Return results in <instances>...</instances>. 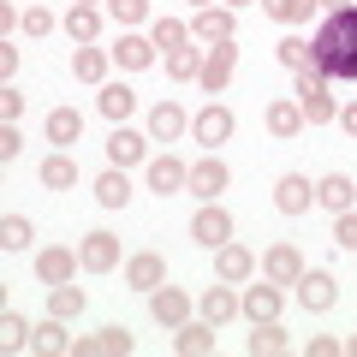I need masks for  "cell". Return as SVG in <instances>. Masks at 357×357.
<instances>
[{
    "mask_svg": "<svg viewBox=\"0 0 357 357\" xmlns=\"http://www.w3.org/2000/svg\"><path fill=\"white\" fill-rule=\"evenodd\" d=\"M310 66H316L328 84H357V6L328 13L310 36Z\"/></svg>",
    "mask_w": 357,
    "mask_h": 357,
    "instance_id": "obj_1",
    "label": "cell"
},
{
    "mask_svg": "<svg viewBox=\"0 0 357 357\" xmlns=\"http://www.w3.org/2000/svg\"><path fill=\"white\" fill-rule=\"evenodd\" d=\"M298 77V107H304V126H333V119H340V102H333V84L328 77L316 72V66H304V72H292Z\"/></svg>",
    "mask_w": 357,
    "mask_h": 357,
    "instance_id": "obj_2",
    "label": "cell"
},
{
    "mask_svg": "<svg viewBox=\"0 0 357 357\" xmlns=\"http://www.w3.org/2000/svg\"><path fill=\"white\" fill-rule=\"evenodd\" d=\"M280 310H286V292L268 280V274H262L256 286L244 280V292H238V316L250 321V328H256V321H280Z\"/></svg>",
    "mask_w": 357,
    "mask_h": 357,
    "instance_id": "obj_3",
    "label": "cell"
},
{
    "mask_svg": "<svg viewBox=\"0 0 357 357\" xmlns=\"http://www.w3.org/2000/svg\"><path fill=\"white\" fill-rule=\"evenodd\" d=\"M298 304H304L310 316H328V310L340 304V280H333L328 268H304V274H298Z\"/></svg>",
    "mask_w": 357,
    "mask_h": 357,
    "instance_id": "obj_4",
    "label": "cell"
},
{
    "mask_svg": "<svg viewBox=\"0 0 357 357\" xmlns=\"http://www.w3.org/2000/svg\"><path fill=\"white\" fill-rule=\"evenodd\" d=\"M143 173H149V191H155V197L191 191V167L178 161V155H149V161H143Z\"/></svg>",
    "mask_w": 357,
    "mask_h": 357,
    "instance_id": "obj_5",
    "label": "cell"
},
{
    "mask_svg": "<svg viewBox=\"0 0 357 357\" xmlns=\"http://www.w3.org/2000/svg\"><path fill=\"white\" fill-rule=\"evenodd\" d=\"M137 351V340H131V328H119V321H107V328L84 333L77 340V357H131Z\"/></svg>",
    "mask_w": 357,
    "mask_h": 357,
    "instance_id": "obj_6",
    "label": "cell"
},
{
    "mask_svg": "<svg viewBox=\"0 0 357 357\" xmlns=\"http://www.w3.org/2000/svg\"><path fill=\"white\" fill-rule=\"evenodd\" d=\"M232 131H238L232 107H215V102H208L203 114H191V137L203 143V149H220V143H232Z\"/></svg>",
    "mask_w": 357,
    "mask_h": 357,
    "instance_id": "obj_7",
    "label": "cell"
},
{
    "mask_svg": "<svg viewBox=\"0 0 357 357\" xmlns=\"http://www.w3.org/2000/svg\"><path fill=\"white\" fill-rule=\"evenodd\" d=\"M304 250H298V244H268V250H262V274H268V280H274V286H298V274H304Z\"/></svg>",
    "mask_w": 357,
    "mask_h": 357,
    "instance_id": "obj_8",
    "label": "cell"
},
{
    "mask_svg": "<svg viewBox=\"0 0 357 357\" xmlns=\"http://www.w3.org/2000/svg\"><path fill=\"white\" fill-rule=\"evenodd\" d=\"M191 36L208 42V48H215V42H232V36H238V13H232V6H197Z\"/></svg>",
    "mask_w": 357,
    "mask_h": 357,
    "instance_id": "obj_9",
    "label": "cell"
},
{
    "mask_svg": "<svg viewBox=\"0 0 357 357\" xmlns=\"http://www.w3.org/2000/svg\"><path fill=\"white\" fill-rule=\"evenodd\" d=\"M227 185H232V167L220 161L215 149H208L203 161H191V197H203V203H215V197L227 191Z\"/></svg>",
    "mask_w": 357,
    "mask_h": 357,
    "instance_id": "obj_10",
    "label": "cell"
},
{
    "mask_svg": "<svg viewBox=\"0 0 357 357\" xmlns=\"http://www.w3.org/2000/svg\"><path fill=\"white\" fill-rule=\"evenodd\" d=\"M191 238L203 244V250H220V244L232 238V215H227L220 203H203V208L191 215Z\"/></svg>",
    "mask_w": 357,
    "mask_h": 357,
    "instance_id": "obj_11",
    "label": "cell"
},
{
    "mask_svg": "<svg viewBox=\"0 0 357 357\" xmlns=\"http://www.w3.org/2000/svg\"><path fill=\"white\" fill-rule=\"evenodd\" d=\"M274 208H280V215H310V208H316V185H310L304 173H280L274 178Z\"/></svg>",
    "mask_w": 357,
    "mask_h": 357,
    "instance_id": "obj_12",
    "label": "cell"
},
{
    "mask_svg": "<svg viewBox=\"0 0 357 357\" xmlns=\"http://www.w3.org/2000/svg\"><path fill=\"white\" fill-rule=\"evenodd\" d=\"M191 298H185V292H178V286H155V292H149V316L155 321H161V328L167 333H173V328H185V321H191Z\"/></svg>",
    "mask_w": 357,
    "mask_h": 357,
    "instance_id": "obj_13",
    "label": "cell"
},
{
    "mask_svg": "<svg viewBox=\"0 0 357 357\" xmlns=\"http://www.w3.org/2000/svg\"><path fill=\"white\" fill-rule=\"evenodd\" d=\"M72 268H84V256H77L72 244H48V250H36V280L42 286H66V280H72Z\"/></svg>",
    "mask_w": 357,
    "mask_h": 357,
    "instance_id": "obj_14",
    "label": "cell"
},
{
    "mask_svg": "<svg viewBox=\"0 0 357 357\" xmlns=\"http://www.w3.org/2000/svg\"><path fill=\"white\" fill-rule=\"evenodd\" d=\"M107 161H114V167H143V161H149V131L114 126V131H107Z\"/></svg>",
    "mask_w": 357,
    "mask_h": 357,
    "instance_id": "obj_15",
    "label": "cell"
},
{
    "mask_svg": "<svg viewBox=\"0 0 357 357\" xmlns=\"http://www.w3.org/2000/svg\"><path fill=\"white\" fill-rule=\"evenodd\" d=\"M155 60H161V48H155L149 36H137V30H119V42H114V66H126V72H149Z\"/></svg>",
    "mask_w": 357,
    "mask_h": 357,
    "instance_id": "obj_16",
    "label": "cell"
},
{
    "mask_svg": "<svg viewBox=\"0 0 357 357\" xmlns=\"http://www.w3.org/2000/svg\"><path fill=\"white\" fill-rule=\"evenodd\" d=\"M256 268H262V262H256V250H244V244H232V238L215 250V274H220V280H232V286L256 280Z\"/></svg>",
    "mask_w": 357,
    "mask_h": 357,
    "instance_id": "obj_17",
    "label": "cell"
},
{
    "mask_svg": "<svg viewBox=\"0 0 357 357\" xmlns=\"http://www.w3.org/2000/svg\"><path fill=\"white\" fill-rule=\"evenodd\" d=\"M126 286H131V292H155V286H167V262L155 250H131L126 256Z\"/></svg>",
    "mask_w": 357,
    "mask_h": 357,
    "instance_id": "obj_18",
    "label": "cell"
},
{
    "mask_svg": "<svg viewBox=\"0 0 357 357\" xmlns=\"http://www.w3.org/2000/svg\"><path fill=\"white\" fill-rule=\"evenodd\" d=\"M185 131H191V114L178 102H155L149 107V143H178Z\"/></svg>",
    "mask_w": 357,
    "mask_h": 357,
    "instance_id": "obj_19",
    "label": "cell"
},
{
    "mask_svg": "<svg viewBox=\"0 0 357 357\" xmlns=\"http://www.w3.org/2000/svg\"><path fill=\"white\" fill-rule=\"evenodd\" d=\"M77 256H84L89 274H114V268H119V238H114V232H84Z\"/></svg>",
    "mask_w": 357,
    "mask_h": 357,
    "instance_id": "obj_20",
    "label": "cell"
},
{
    "mask_svg": "<svg viewBox=\"0 0 357 357\" xmlns=\"http://www.w3.org/2000/svg\"><path fill=\"white\" fill-rule=\"evenodd\" d=\"M107 72H114V48H96V42H89V48H72V77H77V84L102 89Z\"/></svg>",
    "mask_w": 357,
    "mask_h": 357,
    "instance_id": "obj_21",
    "label": "cell"
},
{
    "mask_svg": "<svg viewBox=\"0 0 357 357\" xmlns=\"http://www.w3.org/2000/svg\"><path fill=\"white\" fill-rule=\"evenodd\" d=\"M215 340H220L215 321H203V316L185 321V328H173V351L178 357H215Z\"/></svg>",
    "mask_w": 357,
    "mask_h": 357,
    "instance_id": "obj_22",
    "label": "cell"
},
{
    "mask_svg": "<svg viewBox=\"0 0 357 357\" xmlns=\"http://www.w3.org/2000/svg\"><path fill=\"white\" fill-rule=\"evenodd\" d=\"M316 203L328 208V215L357 208V185H351V173H321V178H316Z\"/></svg>",
    "mask_w": 357,
    "mask_h": 357,
    "instance_id": "obj_23",
    "label": "cell"
},
{
    "mask_svg": "<svg viewBox=\"0 0 357 357\" xmlns=\"http://www.w3.org/2000/svg\"><path fill=\"white\" fill-rule=\"evenodd\" d=\"M102 24H107V13L102 6H72V13L60 18V30L77 42V48H89V42H102Z\"/></svg>",
    "mask_w": 357,
    "mask_h": 357,
    "instance_id": "obj_24",
    "label": "cell"
},
{
    "mask_svg": "<svg viewBox=\"0 0 357 357\" xmlns=\"http://www.w3.org/2000/svg\"><path fill=\"white\" fill-rule=\"evenodd\" d=\"M197 316H203V321H215V328H227V321L238 316V292H232V280L208 286V292L197 298Z\"/></svg>",
    "mask_w": 357,
    "mask_h": 357,
    "instance_id": "obj_25",
    "label": "cell"
},
{
    "mask_svg": "<svg viewBox=\"0 0 357 357\" xmlns=\"http://www.w3.org/2000/svg\"><path fill=\"white\" fill-rule=\"evenodd\" d=\"M66 328H72V321H60V316L36 321V340H30V351H42V357H66V351H77V340H72Z\"/></svg>",
    "mask_w": 357,
    "mask_h": 357,
    "instance_id": "obj_26",
    "label": "cell"
},
{
    "mask_svg": "<svg viewBox=\"0 0 357 357\" xmlns=\"http://www.w3.org/2000/svg\"><path fill=\"white\" fill-rule=\"evenodd\" d=\"M244 351H250V357H286V351H292V333H286L280 321H256V333L244 340Z\"/></svg>",
    "mask_w": 357,
    "mask_h": 357,
    "instance_id": "obj_27",
    "label": "cell"
},
{
    "mask_svg": "<svg viewBox=\"0 0 357 357\" xmlns=\"http://www.w3.org/2000/svg\"><path fill=\"white\" fill-rule=\"evenodd\" d=\"M42 131H48L54 149H72V143L84 137V114H77V107H54V114L42 119Z\"/></svg>",
    "mask_w": 357,
    "mask_h": 357,
    "instance_id": "obj_28",
    "label": "cell"
},
{
    "mask_svg": "<svg viewBox=\"0 0 357 357\" xmlns=\"http://www.w3.org/2000/svg\"><path fill=\"white\" fill-rule=\"evenodd\" d=\"M262 119H268V131H274L280 143H292L298 131H304V107H298V96H292V102H268Z\"/></svg>",
    "mask_w": 357,
    "mask_h": 357,
    "instance_id": "obj_29",
    "label": "cell"
},
{
    "mask_svg": "<svg viewBox=\"0 0 357 357\" xmlns=\"http://www.w3.org/2000/svg\"><path fill=\"white\" fill-rule=\"evenodd\" d=\"M96 107H102V119L126 126V114L137 107V89H126V84H114V77H107V84H102V96H96Z\"/></svg>",
    "mask_w": 357,
    "mask_h": 357,
    "instance_id": "obj_30",
    "label": "cell"
},
{
    "mask_svg": "<svg viewBox=\"0 0 357 357\" xmlns=\"http://www.w3.org/2000/svg\"><path fill=\"white\" fill-rule=\"evenodd\" d=\"M96 203H102V208H126V203H131V178H126V167H107V173L96 178Z\"/></svg>",
    "mask_w": 357,
    "mask_h": 357,
    "instance_id": "obj_31",
    "label": "cell"
},
{
    "mask_svg": "<svg viewBox=\"0 0 357 357\" xmlns=\"http://www.w3.org/2000/svg\"><path fill=\"white\" fill-rule=\"evenodd\" d=\"M42 185H48V191H72V185H77V155L54 149L48 161H42Z\"/></svg>",
    "mask_w": 357,
    "mask_h": 357,
    "instance_id": "obj_32",
    "label": "cell"
},
{
    "mask_svg": "<svg viewBox=\"0 0 357 357\" xmlns=\"http://www.w3.org/2000/svg\"><path fill=\"white\" fill-rule=\"evenodd\" d=\"M149 42H155L161 54H173V48L191 42V24H185V18H155V24H149Z\"/></svg>",
    "mask_w": 357,
    "mask_h": 357,
    "instance_id": "obj_33",
    "label": "cell"
},
{
    "mask_svg": "<svg viewBox=\"0 0 357 357\" xmlns=\"http://www.w3.org/2000/svg\"><path fill=\"white\" fill-rule=\"evenodd\" d=\"M48 316H60V321H77V316H84V292H77L72 280H66V286H48Z\"/></svg>",
    "mask_w": 357,
    "mask_h": 357,
    "instance_id": "obj_34",
    "label": "cell"
},
{
    "mask_svg": "<svg viewBox=\"0 0 357 357\" xmlns=\"http://www.w3.org/2000/svg\"><path fill=\"white\" fill-rule=\"evenodd\" d=\"M197 72H203V48H173L167 54V77H178V84H197Z\"/></svg>",
    "mask_w": 357,
    "mask_h": 357,
    "instance_id": "obj_35",
    "label": "cell"
},
{
    "mask_svg": "<svg viewBox=\"0 0 357 357\" xmlns=\"http://www.w3.org/2000/svg\"><path fill=\"white\" fill-rule=\"evenodd\" d=\"M30 244H36V227H30V220L24 215H6V220H0V250H30Z\"/></svg>",
    "mask_w": 357,
    "mask_h": 357,
    "instance_id": "obj_36",
    "label": "cell"
},
{
    "mask_svg": "<svg viewBox=\"0 0 357 357\" xmlns=\"http://www.w3.org/2000/svg\"><path fill=\"white\" fill-rule=\"evenodd\" d=\"M227 77H232V60H220V54L208 48V54H203V72H197L203 96H220V89H227Z\"/></svg>",
    "mask_w": 357,
    "mask_h": 357,
    "instance_id": "obj_37",
    "label": "cell"
},
{
    "mask_svg": "<svg viewBox=\"0 0 357 357\" xmlns=\"http://www.w3.org/2000/svg\"><path fill=\"white\" fill-rule=\"evenodd\" d=\"M30 340H36V328H30L18 310H6V316H0V345H6V351H24Z\"/></svg>",
    "mask_w": 357,
    "mask_h": 357,
    "instance_id": "obj_38",
    "label": "cell"
},
{
    "mask_svg": "<svg viewBox=\"0 0 357 357\" xmlns=\"http://www.w3.org/2000/svg\"><path fill=\"white\" fill-rule=\"evenodd\" d=\"M102 13L114 18V24H143V18H149V0H102Z\"/></svg>",
    "mask_w": 357,
    "mask_h": 357,
    "instance_id": "obj_39",
    "label": "cell"
},
{
    "mask_svg": "<svg viewBox=\"0 0 357 357\" xmlns=\"http://www.w3.org/2000/svg\"><path fill=\"white\" fill-rule=\"evenodd\" d=\"M274 60H280L286 72H304V66H310V42H298V36L274 42Z\"/></svg>",
    "mask_w": 357,
    "mask_h": 357,
    "instance_id": "obj_40",
    "label": "cell"
},
{
    "mask_svg": "<svg viewBox=\"0 0 357 357\" xmlns=\"http://www.w3.org/2000/svg\"><path fill=\"white\" fill-rule=\"evenodd\" d=\"M333 244L357 256V208H345V215H333Z\"/></svg>",
    "mask_w": 357,
    "mask_h": 357,
    "instance_id": "obj_41",
    "label": "cell"
},
{
    "mask_svg": "<svg viewBox=\"0 0 357 357\" xmlns=\"http://www.w3.org/2000/svg\"><path fill=\"white\" fill-rule=\"evenodd\" d=\"M18 114H24V89L6 84L0 89V126H18Z\"/></svg>",
    "mask_w": 357,
    "mask_h": 357,
    "instance_id": "obj_42",
    "label": "cell"
},
{
    "mask_svg": "<svg viewBox=\"0 0 357 357\" xmlns=\"http://www.w3.org/2000/svg\"><path fill=\"white\" fill-rule=\"evenodd\" d=\"M321 13V0H286V13H280V24H310V18Z\"/></svg>",
    "mask_w": 357,
    "mask_h": 357,
    "instance_id": "obj_43",
    "label": "cell"
},
{
    "mask_svg": "<svg viewBox=\"0 0 357 357\" xmlns=\"http://www.w3.org/2000/svg\"><path fill=\"white\" fill-rule=\"evenodd\" d=\"M54 30V13L48 6H24V36H48Z\"/></svg>",
    "mask_w": 357,
    "mask_h": 357,
    "instance_id": "obj_44",
    "label": "cell"
},
{
    "mask_svg": "<svg viewBox=\"0 0 357 357\" xmlns=\"http://www.w3.org/2000/svg\"><path fill=\"white\" fill-rule=\"evenodd\" d=\"M310 357H345V340H333V333H310Z\"/></svg>",
    "mask_w": 357,
    "mask_h": 357,
    "instance_id": "obj_45",
    "label": "cell"
},
{
    "mask_svg": "<svg viewBox=\"0 0 357 357\" xmlns=\"http://www.w3.org/2000/svg\"><path fill=\"white\" fill-rule=\"evenodd\" d=\"M18 149H24V131H18V126H0V161H18Z\"/></svg>",
    "mask_w": 357,
    "mask_h": 357,
    "instance_id": "obj_46",
    "label": "cell"
},
{
    "mask_svg": "<svg viewBox=\"0 0 357 357\" xmlns=\"http://www.w3.org/2000/svg\"><path fill=\"white\" fill-rule=\"evenodd\" d=\"M0 77H6V84L18 77V42H13V36L0 42Z\"/></svg>",
    "mask_w": 357,
    "mask_h": 357,
    "instance_id": "obj_47",
    "label": "cell"
},
{
    "mask_svg": "<svg viewBox=\"0 0 357 357\" xmlns=\"http://www.w3.org/2000/svg\"><path fill=\"white\" fill-rule=\"evenodd\" d=\"M340 131H345V137H357V102L340 107Z\"/></svg>",
    "mask_w": 357,
    "mask_h": 357,
    "instance_id": "obj_48",
    "label": "cell"
},
{
    "mask_svg": "<svg viewBox=\"0 0 357 357\" xmlns=\"http://www.w3.org/2000/svg\"><path fill=\"white\" fill-rule=\"evenodd\" d=\"M262 13H268V18H280V13H286V0H262Z\"/></svg>",
    "mask_w": 357,
    "mask_h": 357,
    "instance_id": "obj_49",
    "label": "cell"
},
{
    "mask_svg": "<svg viewBox=\"0 0 357 357\" xmlns=\"http://www.w3.org/2000/svg\"><path fill=\"white\" fill-rule=\"evenodd\" d=\"M321 6H328V13H345V6H357V0H321Z\"/></svg>",
    "mask_w": 357,
    "mask_h": 357,
    "instance_id": "obj_50",
    "label": "cell"
},
{
    "mask_svg": "<svg viewBox=\"0 0 357 357\" xmlns=\"http://www.w3.org/2000/svg\"><path fill=\"white\" fill-rule=\"evenodd\" d=\"M220 6H232V13H238V6H256V0H220Z\"/></svg>",
    "mask_w": 357,
    "mask_h": 357,
    "instance_id": "obj_51",
    "label": "cell"
},
{
    "mask_svg": "<svg viewBox=\"0 0 357 357\" xmlns=\"http://www.w3.org/2000/svg\"><path fill=\"white\" fill-rule=\"evenodd\" d=\"M345 357H357V333H351V340H345Z\"/></svg>",
    "mask_w": 357,
    "mask_h": 357,
    "instance_id": "obj_52",
    "label": "cell"
},
{
    "mask_svg": "<svg viewBox=\"0 0 357 357\" xmlns=\"http://www.w3.org/2000/svg\"><path fill=\"white\" fill-rule=\"evenodd\" d=\"M72 6H102V0H72Z\"/></svg>",
    "mask_w": 357,
    "mask_h": 357,
    "instance_id": "obj_53",
    "label": "cell"
},
{
    "mask_svg": "<svg viewBox=\"0 0 357 357\" xmlns=\"http://www.w3.org/2000/svg\"><path fill=\"white\" fill-rule=\"evenodd\" d=\"M197 6H215V0H197Z\"/></svg>",
    "mask_w": 357,
    "mask_h": 357,
    "instance_id": "obj_54",
    "label": "cell"
}]
</instances>
